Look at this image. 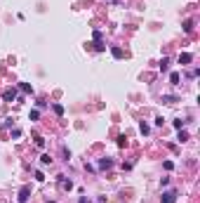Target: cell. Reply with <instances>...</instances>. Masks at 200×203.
Instances as JSON below:
<instances>
[{
    "label": "cell",
    "mask_w": 200,
    "mask_h": 203,
    "mask_svg": "<svg viewBox=\"0 0 200 203\" xmlns=\"http://www.w3.org/2000/svg\"><path fill=\"white\" fill-rule=\"evenodd\" d=\"M139 130H141V135H148V132H151V128H148V123H144V121H141V125H139Z\"/></svg>",
    "instance_id": "17"
},
{
    "label": "cell",
    "mask_w": 200,
    "mask_h": 203,
    "mask_svg": "<svg viewBox=\"0 0 200 203\" xmlns=\"http://www.w3.org/2000/svg\"><path fill=\"white\" fill-rule=\"evenodd\" d=\"M36 146H38V149H45V137L38 135V137H36Z\"/></svg>",
    "instance_id": "16"
},
{
    "label": "cell",
    "mask_w": 200,
    "mask_h": 203,
    "mask_svg": "<svg viewBox=\"0 0 200 203\" xmlns=\"http://www.w3.org/2000/svg\"><path fill=\"white\" fill-rule=\"evenodd\" d=\"M177 139H179V142H188V132H186V130H179Z\"/></svg>",
    "instance_id": "14"
},
{
    "label": "cell",
    "mask_w": 200,
    "mask_h": 203,
    "mask_svg": "<svg viewBox=\"0 0 200 203\" xmlns=\"http://www.w3.org/2000/svg\"><path fill=\"white\" fill-rule=\"evenodd\" d=\"M160 102H163V104H174V102H179V97H177V95H163Z\"/></svg>",
    "instance_id": "9"
},
{
    "label": "cell",
    "mask_w": 200,
    "mask_h": 203,
    "mask_svg": "<svg viewBox=\"0 0 200 203\" xmlns=\"http://www.w3.org/2000/svg\"><path fill=\"white\" fill-rule=\"evenodd\" d=\"M111 54H113L116 59H122V57H125V52H122V47H118V45H111Z\"/></svg>",
    "instance_id": "6"
},
{
    "label": "cell",
    "mask_w": 200,
    "mask_h": 203,
    "mask_svg": "<svg viewBox=\"0 0 200 203\" xmlns=\"http://www.w3.org/2000/svg\"><path fill=\"white\" fill-rule=\"evenodd\" d=\"M99 168L101 170H108V168H113V161L111 158H99Z\"/></svg>",
    "instance_id": "8"
},
{
    "label": "cell",
    "mask_w": 200,
    "mask_h": 203,
    "mask_svg": "<svg viewBox=\"0 0 200 203\" xmlns=\"http://www.w3.org/2000/svg\"><path fill=\"white\" fill-rule=\"evenodd\" d=\"M40 163H42V166H47V163H52V156H50V154H42V156H40Z\"/></svg>",
    "instance_id": "15"
},
{
    "label": "cell",
    "mask_w": 200,
    "mask_h": 203,
    "mask_svg": "<svg viewBox=\"0 0 200 203\" xmlns=\"http://www.w3.org/2000/svg\"><path fill=\"white\" fill-rule=\"evenodd\" d=\"M179 78H181V76L177 73V71H172V73H169V83H172V85H179Z\"/></svg>",
    "instance_id": "12"
},
{
    "label": "cell",
    "mask_w": 200,
    "mask_h": 203,
    "mask_svg": "<svg viewBox=\"0 0 200 203\" xmlns=\"http://www.w3.org/2000/svg\"><path fill=\"white\" fill-rule=\"evenodd\" d=\"M33 177H36V180H38V182H45V175H42V172H40V170H36V175H33Z\"/></svg>",
    "instance_id": "22"
},
{
    "label": "cell",
    "mask_w": 200,
    "mask_h": 203,
    "mask_svg": "<svg viewBox=\"0 0 200 203\" xmlns=\"http://www.w3.org/2000/svg\"><path fill=\"white\" fill-rule=\"evenodd\" d=\"M28 198H31V187H21V191H19V203H26Z\"/></svg>",
    "instance_id": "5"
},
{
    "label": "cell",
    "mask_w": 200,
    "mask_h": 203,
    "mask_svg": "<svg viewBox=\"0 0 200 203\" xmlns=\"http://www.w3.org/2000/svg\"><path fill=\"white\" fill-rule=\"evenodd\" d=\"M54 113H57V116H64V106H61V104H54Z\"/></svg>",
    "instance_id": "19"
},
{
    "label": "cell",
    "mask_w": 200,
    "mask_h": 203,
    "mask_svg": "<svg viewBox=\"0 0 200 203\" xmlns=\"http://www.w3.org/2000/svg\"><path fill=\"white\" fill-rule=\"evenodd\" d=\"M28 118H31V121H38V118H40V111H38V109H33V111L28 113Z\"/></svg>",
    "instance_id": "18"
},
{
    "label": "cell",
    "mask_w": 200,
    "mask_h": 203,
    "mask_svg": "<svg viewBox=\"0 0 200 203\" xmlns=\"http://www.w3.org/2000/svg\"><path fill=\"white\" fill-rule=\"evenodd\" d=\"M61 154H64V161H69V158H71V151L66 149V146H64V149H61Z\"/></svg>",
    "instance_id": "23"
},
{
    "label": "cell",
    "mask_w": 200,
    "mask_h": 203,
    "mask_svg": "<svg viewBox=\"0 0 200 203\" xmlns=\"http://www.w3.org/2000/svg\"><path fill=\"white\" fill-rule=\"evenodd\" d=\"M57 180H59V187H61L64 191H71V189H73V182H71V180H66V175H59Z\"/></svg>",
    "instance_id": "3"
},
{
    "label": "cell",
    "mask_w": 200,
    "mask_h": 203,
    "mask_svg": "<svg viewBox=\"0 0 200 203\" xmlns=\"http://www.w3.org/2000/svg\"><path fill=\"white\" fill-rule=\"evenodd\" d=\"M2 99L5 102H14L17 99V87H5V90H2Z\"/></svg>",
    "instance_id": "2"
},
{
    "label": "cell",
    "mask_w": 200,
    "mask_h": 203,
    "mask_svg": "<svg viewBox=\"0 0 200 203\" xmlns=\"http://www.w3.org/2000/svg\"><path fill=\"white\" fill-rule=\"evenodd\" d=\"M78 203H92V201H90V198H85V196H80V198H78Z\"/></svg>",
    "instance_id": "24"
},
{
    "label": "cell",
    "mask_w": 200,
    "mask_h": 203,
    "mask_svg": "<svg viewBox=\"0 0 200 203\" xmlns=\"http://www.w3.org/2000/svg\"><path fill=\"white\" fill-rule=\"evenodd\" d=\"M94 50H97V52H104L106 45H104V43H94Z\"/></svg>",
    "instance_id": "21"
},
{
    "label": "cell",
    "mask_w": 200,
    "mask_h": 203,
    "mask_svg": "<svg viewBox=\"0 0 200 203\" xmlns=\"http://www.w3.org/2000/svg\"><path fill=\"white\" fill-rule=\"evenodd\" d=\"M101 38H104V33H101V31H94V43H101Z\"/></svg>",
    "instance_id": "20"
},
{
    "label": "cell",
    "mask_w": 200,
    "mask_h": 203,
    "mask_svg": "<svg viewBox=\"0 0 200 203\" xmlns=\"http://www.w3.org/2000/svg\"><path fill=\"white\" fill-rule=\"evenodd\" d=\"M160 71H163V73H165V71H169V59L167 57L160 59Z\"/></svg>",
    "instance_id": "11"
},
{
    "label": "cell",
    "mask_w": 200,
    "mask_h": 203,
    "mask_svg": "<svg viewBox=\"0 0 200 203\" xmlns=\"http://www.w3.org/2000/svg\"><path fill=\"white\" fill-rule=\"evenodd\" d=\"M172 125H174L177 130H184V128H186V121H181V118H177V121H172Z\"/></svg>",
    "instance_id": "13"
},
{
    "label": "cell",
    "mask_w": 200,
    "mask_h": 203,
    "mask_svg": "<svg viewBox=\"0 0 200 203\" xmlns=\"http://www.w3.org/2000/svg\"><path fill=\"white\" fill-rule=\"evenodd\" d=\"M160 203H177V189L163 191V196H160Z\"/></svg>",
    "instance_id": "1"
},
{
    "label": "cell",
    "mask_w": 200,
    "mask_h": 203,
    "mask_svg": "<svg viewBox=\"0 0 200 203\" xmlns=\"http://www.w3.org/2000/svg\"><path fill=\"white\" fill-rule=\"evenodd\" d=\"M191 62H193V54H191V52H181L179 54V64L181 66H188Z\"/></svg>",
    "instance_id": "4"
},
{
    "label": "cell",
    "mask_w": 200,
    "mask_h": 203,
    "mask_svg": "<svg viewBox=\"0 0 200 203\" xmlns=\"http://www.w3.org/2000/svg\"><path fill=\"white\" fill-rule=\"evenodd\" d=\"M19 90H21V92H26V95H33V87L28 85V83H19Z\"/></svg>",
    "instance_id": "10"
},
{
    "label": "cell",
    "mask_w": 200,
    "mask_h": 203,
    "mask_svg": "<svg viewBox=\"0 0 200 203\" xmlns=\"http://www.w3.org/2000/svg\"><path fill=\"white\" fill-rule=\"evenodd\" d=\"M181 26H184V31H186V33H193V28H195V19H186Z\"/></svg>",
    "instance_id": "7"
}]
</instances>
